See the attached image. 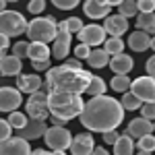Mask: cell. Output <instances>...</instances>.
Returning <instances> with one entry per match:
<instances>
[{"label":"cell","mask_w":155,"mask_h":155,"mask_svg":"<svg viewBox=\"0 0 155 155\" xmlns=\"http://www.w3.org/2000/svg\"><path fill=\"white\" fill-rule=\"evenodd\" d=\"M11 48H12V54H11V56L23 60L25 56H27V50H29V41H17V44H12Z\"/></svg>","instance_id":"cell-33"},{"label":"cell","mask_w":155,"mask_h":155,"mask_svg":"<svg viewBox=\"0 0 155 155\" xmlns=\"http://www.w3.org/2000/svg\"><path fill=\"white\" fill-rule=\"evenodd\" d=\"M41 155H64L62 151H44Z\"/></svg>","instance_id":"cell-47"},{"label":"cell","mask_w":155,"mask_h":155,"mask_svg":"<svg viewBox=\"0 0 155 155\" xmlns=\"http://www.w3.org/2000/svg\"><path fill=\"white\" fill-rule=\"evenodd\" d=\"M27 21L19 11H2L0 12V35L4 37H17L25 33Z\"/></svg>","instance_id":"cell-5"},{"label":"cell","mask_w":155,"mask_h":155,"mask_svg":"<svg viewBox=\"0 0 155 155\" xmlns=\"http://www.w3.org/2000/svg\"><path fill=\"white\" fill-rule=\"evenodd\" d=\"M118 132L116 130H110V132H104V143L106 145H112V147H114V143H116V141H118Z\"/></svg>","instance_id":"cell-41"},{"label":"cell","mask_w":155,"mask_h":155,"mask_svg":"<svg viewBox=\"0 0 155 155\" xmlns=\"http://www.w3.org/2000/svg\"><path fill=\"white\" fill-rule=\"evenodd\" d=\"M81 44H85L87 48L91 46H101L106 41V31L101 29V25H83V29L77 33Z\"/></svg>","instance_id":"cell-10"},{"label":"cell","mask_w":155,"mask_h":155,"mask_svg":"<svg viewBox=\"0 0 155 155\" xmlns=\"http://www.w3.org/2000/svg\"><path fill=\"white\" fill-rule=\"evenodd\" d=\"M137 155H151V153H147V151H139Z\"/></svg>","instance_id":"cell-50"},{"label":"cell","mask_w":155,"mask_h":155,"mask_svg":"<svg viewBox=\"0 0 155 155\" xmlns=\"http://www.w3.org/2000/svg\"><path fill=\"white\" fill-rule=\"evenodd\" d=\"M77 4H79L77 0H54V6L56 8H62V11H71Z\"/></svg>","instance_id":"cell-39"},{"label":"cell","mask_w":155,"mask_h":155,"mask_svg":"<svg viewBox=\"0 0 155 155\" xmlns=\"http://www.w3.org/2000/svg\"><path fill=\"white\" fill-rule=\"evenodd\" d=\"M44 139H46V145L50 147V151H62V153L71 147L72 141L68 128H64V126H50L44 134Z\"/></svg>","instance_id":"cell-7"},{"label":"cell","mask_w":155,"mask_h":155,"mask_svg":"<svg viewBox=\"0 0 155 155\" xmlns=\"http://www.w3.org/2000/svg\"><path fill=\"white\" fill-rule=\"evenodd\" d=\"M145 68H147V77H153V74H155V58H149V60H147Z\"/></svg>","instance_id":"cell-45"},{"label":"cell","mask_w":155,"mask_h":155,"mask_svg":"<svg viewBox=\"0 0 155 155\" xmlns=\"http://www.w3.org/2000/svg\"><path fill=\"white\" fill-rule=\"evenodd\" d=\"M120 106H122V110H128V112H134V110H139V107H141V101H139L137 97L132 95L130 91H126V93L122 95V101H120Z\"/></svg>","instance_id":"cell-31"},{"label":"cell","mask_w":155,"mask_h":155,"mask_svg":"<svg viewBox=\"0 0 155 155\" xmlns=\"http://www.w3.org/2000/svg\"><path fill=\"white\" fill-rule=\"evenodd\" d=\"M93 147H95L93 134H91V132H79V134L72 137L68 149H71L72 155H91Z\"/></svg>","instance_id":"cell-12"},{"label":"cell","mask_w":155,"mask_h":155,"mask_svg":"<svg viewBox=\"0 0 155 155\" xmlns=\"http://www.w3.org/2000/svg\"><path fill=\"white\" fill-rule=\"evenodd\" d=\"M106 87H107V85L104 83V79H101V77H95V74H93L85 91H87V95L97 97V95H106Z\"/></svg>","instance_id":"cell-26"},{"label":"cell","mask_w":155,"mask_h":155,"mask_svg":"<svg viewBox=\"0 0 155 155\" xmlns=\"http://www.w3.org/2000/svg\"><path fill=\"white\" fill-rule=\"evenodd\" d=\"M71 41H72V35L66 31L64 21L56 23V37H54V46L50 50V56H54L56 60H64L71 52Z\"/></svg>","instance_id":"cell-9"},{"label":"cell","mask_w":155,"mask_h":155,"mask_svg":"<svg viewBox=\"0 0 155 155\" xmlns=\"http://www.w3.org/2000/svg\"><path fill=\"white\" fill-rule=\"evenodd\" d=\"M64 27H66V31L72 35V33H79V31L83 29V21H81L79 17H71V19L64 21Z\"/></svg>","instance_id":"cell-34"},{"label":"cell","mask_w":155,"mask_h":155,"mask_svg":"<svg viewBox=\"0 0 155 155\" xmlns=\"http://www.w3.org/2000/svg\"><path fill=\"white\" fill-rule=\"evenodd\" d=\"M128 46H130L134 52H145V50L153 48V39H151V35H147L143 31H134V33H130V37H128Z\"/></svg>","instance_id":"cell-21"},{"label":"cell","mask_w":155,"mask_h":155,"mask_svg":"<svg viewBox=\"0 0 155 155\" xmlns=\"http://www.w3.org/2000/svg\"><path fill=\"white\" fill-rule=\"evenodd\" d=\"M126 134L130 139L132 137L141 139V137H147V134H153V122L143 120V118H134V120H130V124L126 128Z\"/></svg>","instance_id":"cell-17"},{"label":"cell","mask_w":155,"mask_h":155,"mask_svg":"<svg viewBox=\"0 0 155 155\" xmlns=\"http://www.w3.org/2000/svg\"><path fill=\"white\" fill-rule=\"evenodd\" d=\"M27 8H29V12H33V15H39V12H44V8H46V2L44 0H31L29 4H27Z\"/></svg>","instance_id":"cell-36"},{"label":"cell","mask_w":155,"mask_h":155,"mask_svg":"<svg viewBox=\"0 0 155 155\" xmlns=\"http://www.w3.org/2000/svg\"><path fill=\"white\" fill-rule=\"evenodd\" d=\"M25 112L29 120H37V122H46V118L50 116L48 112V93L44 91H35L31 93V97L25 104Z\"/></svg>","instance_id":"cell-6"},{"label":"cell","mask_w":155,"mask_h":155,"mask_svg":"<svg viewBox=\"0 0 155 155\" xmlns=\"http://www.w3.org/2000/svg\"><path fill=\"white\" fill-rule=\"evenodd\" d=\"M44 81L39 79V74H19L17 79V91L19 93H35L41 91Z\"/></svg>","instance_id":"cell-16"},{"label":"cell","mask_w":155,"mask_h":155,"mask_svg":"<svg viewBox=\"0 0 155 155\" xmlns=\"http://www.w3.org/2000/svg\"><path fill=\"white\" fill-rule=\"evenodd\" d=\"M118 15L120 17H124V19H128V17H134L137 12H139V8H137V2L134 0H124V2H120L118 4Z\"/></svg>","instance_id":"cell-30"},{"label":"cell","mask_w":155,"mask_h":155,"mask_svg":"<svg viewBox=\"0 0 155 155\" xmlns=\"http://www.w3.org/2000/svg\"><path fill=\"white\" fill-rule=\"evenodd\" d=\"M48 130V126H46V122H37V120H27V124H25L23 128L19 130V139H23V141H35L39 137H44Z\"/></svg>","instance_id":"cell-15"},{"label":"cell","mask_w":155,"mask_h":155,"mask_svg":"<svg viewBox=\"0 0 155 155\" xmlns=\"http://www.w3.org/2000/svg\"><path fill=\"white\" fill-rule=\"evenodd\" d=\"M89 52H91V48H87L85 44H79V46H74V58L85 60L87 56H89Z\"/></svg>","instance_id":"cell-38"},{"label":"cell","mask_w":155,"mask_h":155,"mask_svg":"<svg viewBox=\"0 0 155 155\" xmlns=\"http://www.w3.org/2000/svg\"><path fill=\"white\" fill-rule=\"evenodd\" d=\"M83 11L87 12V17L91 19H104V17H110V6L104 0H87L83 4Z\"/></svg>","instance_id":"cell-19"},{"label":"cell","mask_w":155,"mask_h":155,"mask_svg":"<svg viewBox=\"0 0 155 155\" xmlns=\"http://www.w3.org/2000/svg\"><path fill=\"white\" fill-rule=\"evenodd\" d=\"M62 66H64V68H71V71H83V62H81V60H77V58L64 62Z\"/></svg>","instance_id":"cell-42"},{"label":"cell","mask_w":155,"mask_h":155,"mask_svg":"<svg viewBox=\"0 0 155 155\" xmlns=\"http://www.w3.org/2000/svg\"><path fill=\"white\" fill-rule=\"evenodd\" d=\"M107 66L114 71V74H128L132 71V66H134V62H132L130 56H126V54H118V56H112L110 62H107Z\"/></svg>","instance_id":"cell-18"},{"label":"cell","mask_w":155,"mask_h":155,"mask_svg":"<svg viewBox=\"0 0 155 155\" xmlns=\"http://www.w3.org/2000/svg\"><path fill=\"white\" fill-rule=\"evenodd\" d=\"M130 93L141 104H153L155 101V81L153 77H139V79H134L130 81Z\"/></svg>","instance_id":"cell-8"},{"label":"cell","mask_w":155,"mask_h":155,"mask_svg":"<svg viewBox=\"0 0 155 155\" xmlns=\"http://www.w3.org/2000/svg\"><path fill=\"white\" fill-rule=\"evenodd\" d=\"M27 56L31 58V62H39V60H50V48L46 44H29Z\"/></svg>","instance_id":"cell-23"},{"label":"cell","mask_w":155,"mask_h":155,"mask_svg":"<svg viewBox=\"0 0 155 155\" xmlns=\"http://www.w3.org/2000/svg\"><path fill=\"white\" fill-rule=\"evenodd\" d=\"M11 134H12V128L8 126V122L0 118V143L6 141V139H11Z\"/></svg>","instance_id":"cell-37"},{"label":"cell","mask_w":155,"mask_h":155,"mask_svg":"<svg viewBox=\"0 0 155 155\" xmlns=\"http://www.w3.org/2000/svg\"><path fill=\"white\" fill-rule=\"evenodd\" d=\"M41 153H44V149H31L29 155H41Z\"/></svg>","instance_id":"cell-48"},{"label":"cell","mask_w":155,"mask_h":155,"mask_svg":"<svg viewBox=\"0 0 155 155\" xmlns=\"http://www.w3.org/2000/svg\"><path fill=\"white\" fill-rule=\"evenodd\" d=\"M85 101L81 95H72V93H48V112L52 118L60 120V122H68V120L77 118L83 112Z\"/></svg>","instance_id":"cell-3"},{"label":"cell","mask_w":155,"mask_h":155,"mask_svg":"<svg viewBox=\"0 0 155 155\" xmlns=\"http://www.w3.org/2000/svg\"><path fill=\"white\" fill-rule=\"evenodd\" d=\"M101 29L106 31V35L110 33L112 37H122V33H126V29H128V19H124L120 15H110L106 17Z\"/></svg>","instance_id":"cell-14"},{"label":"cell","mask_w":155,"mask_h":155,"mask_svg":"<svg viewBox=\"0 0 155 155\" xmlns=\"http://www.w3.org/2000/svg\"><path fill=\"white\" fill-rule=\"evenodd\" d=\"M91 77L93 74L87 71H71V68H64V66H54V68H48L46 89H48V93L54 91V93L81 95V93H85Z\"/></svg>","instance_id":"cell-2"},{"label":"cell","mask_w":155,"mask_h":155,"mask_svg":"<svg viewBox=\"0 0 155 155\" xmlns=\"http://www.w3.org/2000/svg\"><path fill=\"white\" fill-rule=\"evenodd\" d=\"M29 153H31L29 143L19 139V137H11V139L0 143V155H29Z\"/></svg>","instance_id":"cell-13"},{"label":"cell","mask_w":155,"mask_h":155,"mask_svg":"<svg viewBox=\"0 0 155 155\" xmlns=\"http://www.w3.org/2000/svg\"><path fill=\"white\" fill-rule=\"evenodd\" d=\"M21 68H23V62L15 56H4L0 60V74L4 77H19Z\"/></svg>","instance_id":"cell-20"},{"label":"cell","mask_w":155,"mask_h":155,"mask_svg":"<svg viewBox=\"0 0 155 155\" xmlns=\"http://www.w3.org/2000/svg\"><path fill=\"white\" fill-rule=\"evenodd\" d=\"M134 153V141L124 132L120 134L118 141L114 143V155H132Z\"/></svg>","instance_id":"cell-22"},{"label":"cell","mask_w":155,"mask_h":155,"mask_svg":"<svg viewBox=\"0 0 155 155\" xmlns=\"http://www.w3.org/2000/svg\"><path fill=\"white\" fill-rule=\"evenodd\" d=\"M122 50H124L122 37H110V39H106V48H104V52H106L107 56H118V54H122Z\"/></svg>","instance_id":"cell-27"},{"label":"cell","mask_w":155,"mask_h":155,"mask_svg":"<svg viewBox=\"0 0 155 155\" xmlns=\"http://www.w3.org/2000/svg\"><path fill=\"white\" fill-rule=\"evenodd\" d=\"M139 110H141V118L143 120H149L151 122L155 118V104H141Z\"/></svg>","instance_id":"cell-35"},{"label":"cell","mask_w":155,"mask_h":155,"mask_svg":"<svg viewBox=\"0 0 155 155\" xmlns=\"http://www.w3.org/2000/svg\"><path fill=\"white\" fill-rule=\"evenodd\" d=\"M79 120L83 128L89 132H110L116 130L122 120H124V110L116 97L110 95H97L91 97L83 106V112L79 114Z\"/></svg>","instance_id":"cell-1"},{"label":"cell","mask_w":155,"mask_h":155,"mask_svg":"<svg viewBox=\"0 0 155 155\" xmlns=\"http://www.w3.org/2000/svg\"><path fill=\"white\" fill-rule=\"evenodd\" d=\"M6 48H11V44H8V37L0 35V60L6 56Z\"/></svg>","instance_id":"cell-44"},{"label":"cell","mask_w":155,"mask_h":155,"mask_svg":"<svg viewBox=\"0 0 155 155\" xmlns=\"http://www.w3.org/2000/svg\"><path fill=\"white\" fill-rule=\"evenodd\" d=\"M33 64V71L41 72V71H48L50 68V60H39V62H31Z\"/></svg>","instance_id":"cell-43"},{"label":"cell","mask_w":155,"mask_h":155,"mask_svg":"<svg viewBox=\"0 0 155 155\" xmlns=\"http://www.w3.org/2000/svg\"><path fill=\"white\" fill-rule=\"evenodd\" d=\"M112 89L114 91H118V93H126L128 89H130V79L128 77H124V74H114V79H112Z\"/></svg>","instance_id":"cell-28"},{"label":"cell","mask_w":155,"mask_h":155,"mask_svg":"<svg viewBox=\"0 0 155 155\" xmlns=\"http://www.w3.org/2000/svg\"><path fill=\"white\" fill-rule=\"evenodd\" d=\"M4 6H6V2H2V0H0V12L4 11Z\"/></svg>","instance_id":"cell-49"},{"label":"cell","mask_w":155,"mask_h":155,"mask_svg":"<svg viewBox=\"0 0 155 155\" xmlns=\"http://www.w3.org/2000/svg\"><path fill=\"white\" fill-rule=\"evenodd\" d=\"M91 155H110V153H107V149H106V147H93Z\"/></svg>","instance_id":"cell-46"},{"label":"cell","mask_w":155,"mask_h":155,"mask_svg":"<svg viewBox=\"0 0 155 155\" xmlns=\"http://www.w3.org/2000/svg\"><path fill=\"white\" fill-rule=\"evenodd\" d=\"M21 101L23 95L15 87H0V112H17Z\"/></svg>","instance_id":"cell-11"},{"label":"cell","mask_w":155,"mask_h":155,"mask_svg":"<svg viewBox=\"0 0 155 155\" xmlns=\"http://www.w3.org/2000/svg\"><path fill=\"white\" fill-rule=\"evenodd\" d=\"M6 122H8V126H11L12 130H21L25 124H27V116H25L23 112H11Z\"/></svg>","instance_id":"cell-29"},{"label":"cell","mask_w":155,"mask_h":155,"mask_svg":"<svg viewBox=\"0 0 155 155\" xmlns=\"http://www.w3.org/2000/svg\"><path fill=\"white\" fill-rule=\"evenodd\" d=\"M137 8H139V12H153L155 2L153 0H139L137 2Z\"/></svg>","instance_id":"cell-40"},{"label":"cell","mask_w":155,"mask_h":155,"mask_svg":"<svg viewBox=\"0 0 155 155\" xmlns=\"http://www.w3.org/2000/svg\"><path fill=\"white\" fill-rule=\"evenodd\" d=\"M87 62H89L91 68H104V66H107V62H110V56H107L101 48H97V50H91V52H89Z\"/></svg>","instance_id":"cell-24"},{"label":"cell","mask_w":155,"mask_h":155,"mask_svg":"<svg viewBox=\"0 0 155 155\" xmlns=\"http://www.w3.org/2000/svg\"><path fill=\"white\" fill-rule=\"evenodd\" d=\"M25 33L31 39L29 44H46L48 46L50 41H54V37H56V21H54L52 15L35 17L33 21L27 23Z\"/></svg>","instance_id":"cell-4"},{"label":"cell","mask_w":155,"mask_h":155,"mask_svg":"<svg viewBox=\"0 0 155 155\" xmlns=\"http://www.w3.org/2000/svg\"><path fill=\"white\" fill-rule=\"evenodd\" d=\"M137 27L147 33V35H151L155 31V17L153 12H139V17H137Z\"/></svg>","instance_id":"cell-25"},{"label":"cell","mask_w":155,"mask_h":155,"mask_svg":"<svg viewBox=\"0 0 155 155\" xmlns=\"http://www.w3.org/2000/svg\"><path fill=\"white\" fill-rule=\"evenodd\" d=\"M137 147H139V151H147V153H153V149H155V137H153V134L141 137Z\"/></svg>","instance_id":"cell-32"}]
</instances>
